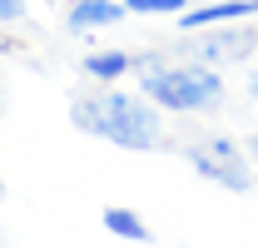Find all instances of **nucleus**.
<instances>
[{"mask_svg": "<svg viewBox=\"0 0 258 248\" xmlns=\"http://www.w3.org/2000/svg\"><path fill=\"white\" fill-rule=\"evenodd\" d=\"M129 70H134V55L129 50H90L80 60V75L90 85H114V80H124Z\"/></svg>", "mask_w": 258, "mask_h": 248, "instance_id": "obj_7", "label": "nucleus"}, {"mask_svg": "<svg viewBox=\"0 0 258 248\" xmlns=\"http://www.w3.org/2000/svg\"><path fill=\"white\" fill-rule=\"evenodd\" d=\"M0 194H5V179H0Z\"/></svg>", "mask_w": 258, "mask_h": 248, "instance_id": "obj_15", "label": "nucleus"}, {"mask_svg": "<svg viewBox=\"0 0 258 248\" xmlns=\"http://www.w3.org/2000/svg\"><path fill=\"white\" fill-rule=\"evenodd\" d=\"M253 194H258V174H253Z\"/></svg>", "mask_w": 258, "mask_h": 248, "instance_id": "obj_13", "label": "nucleus"}, {"mask_svg": "<svg viewBox=\"0 0 258 248\" xmlns=\"http://www.w3.org/2000/svg\"><path fill=\"white\" fill-rule=\"evenodd\" d=\"M30 15V0H0V25H20Z\"/></svg>", "mask_w": 258, "mask_h": 248, "instance_id": "obj_10", "label": "nucleus"}, {"mask_svg": "<svg viewBox=\"0 0 258 248\" xmlns=\"http://www.w3.org/2000/svg\"><path fill=\"white\" fill-rule=\"evenodd\" d=\"M144 85V99L149 104H159L164 114H214L219 104H224V75L219 70H209V65L199 60H184V65H164V70H154V75H144L139 80Z\"/></svg>", "mask_w": 258, "mask_h": 248, "instance_id": "obj_2", "label": "nucleus"}, {"mask_svg": "<svg viewBox=\"0 0 258 248\" xmlns=\"http://www.w3.org/2000/svg\"><path fill=\"white\" fill-rule=\"evenodd\" d=\"M119 5L129 15H174V20L189 10V0H119Z\"/></svg>", "mask_w": 258, "mask_h": 248, "instance_id": "obj_9", "label": "nucleus"}, {"mask_svg": "<svg viewBox=\"0 0 258 248\" xmlns=\"http://www.w3.org/2000/svg\"><path fill=\"white\" fill-rule=\"evenodd\" d=\"M184 159H189V169L199 179H209V184H219V189H233V194H248L253 189V164L243 154V144L228 139V134L194 139L189 149H184Z\"/></svg>", "mask_w": 258, "mask_h": 248, "instance_id": "obj_3", "label": "nucleus"}, {"mask_svg": "<svg viewBox=\"0 0 258 248\" xmlns=\"http://www.w3.org/2000/svg\"><path fill=\"white\" fill-rule=\"evenodd\" d=\"M248 94H253V99H258V65H253V70H248Z\"/></svg>", "mask_w": 258, "mask_h": 248, "instance_id": "obj_12", "label": "nucleus"}, {"mask_svg": "<svg viewBox=\"0 0 258 248\" xmlns=\"http://www.w3.org/2000/svg\"><path fill=\"white\" fill-rule=\"evenodd\" d=\"M258 0H219V5H199V10H184L179 15V30H214V25H238V20H253Z\"/></svg>", "mask_w": 258, "mask_h": 248, "instance_id": "obj_5", "label": "nucleus"}, {"mask_svg": "<svg viewBox=\"0 0 258 248\" xmlns=\"http://www.w3.org/2000/svg\"><path fill=\"white\" fill-rule=\"evenodd\" d=\"M0 60H5V45H0Z\"/></svg>", "mask_w": 258, "mask_h": 248, "instance_id": "obj_14", "label": "nucleus"}, {"mask_svg": "<svg viewBox=\"0 0 258 248\" xmlns=\"http://www.w3.org/2000/svg\"><path fill=\"white\" fill-rule=\"evenodd\" d=\"M258 45V35L248 25H214V30H199V45H194V60L209 65V70H224V65L248 60Z\"/></svg>", "mask_w": 258, "mask_h": 248, "instance_id": "obj_4", "label": "nucleus"}, {"mask_svg": "<svg viewBox=\"0 0 258 248\" xmlns=\"http://www.w3.org/2000/svg\"><path fill=\"white\" fill-rule=\"evenodd\" d=\"M129 10L119 0H75L70 10H64V25L70 35H90V30H104V25H119Z\"/></svg>", "mask_w": 258, "mask_h": 248, "instance_id": "obj_6", "label": "nucleus"}, {"mask_svg": "<svg viewBox=\"0 0 258 248\" xmlns=\"http://www.w3.org/2000/svg\"><path fill=\"white\" fill-rule=\"evenodd\" d=\"M64 5H75V0H64Z\"/></svg>", "mask_w": 258, "mask_h": 248, "instance_id": "obj_16", "label": "nucleus"}, {"mask_svg": "<svg viewBox=\"0 0 258 248\" xmlns=\"http://www.w3.org/2000/svg\"><path fill=\"white\" fill-rule=\"evenodd\" d=\"M70 124L90 139H109L114 149H164V109L129 90H85L70 99Z\"/></svg>", "mask_w": 258, "mask_h": 248, "instance_id": "obj_1", "label": "nucleus"}, {"mask_svg": "<svg viewBox=\"0 0 258 248\" xmlns=\"http://www.w3.org/2000/svg\"><path fill=\"white\" fill-rule=\"evenodd\" d=\"M99 223L114 233V238H124V243H154V233H149V223L134 214V209H119V204H109L104 214H99Z\"/></svg>", "mask_w": 258, "mask_h": 248, "instance_id": "obj_8", "label": "nucleus"}, {"mask_svg": "<svg viewBox=\"0 0 258 248\" xmlns=\"http://www.w3.org/2000/svg\"><path fill=\"white\" fill-rule=\"evenodd\" d=\"M243 154H248V164H258V134H248V139H243Z\"/></svg>", "mask_w": 258, "mask_h": 248, "instance_id": "obj_11", "label": "nucleus"}]
</instances>
